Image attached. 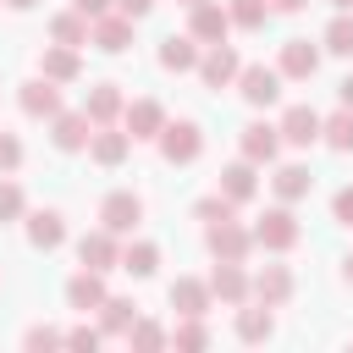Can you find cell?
Here are the masks:
<instances>
[{"mask_svg": "<svg viewBox=\"0 0 353 353\" xmlns=\"http://www.w3.org/2000/svg\"><path fill=\"white\" fill-rule=\"evenodd\" d=\"M276 72L292 77V83H309V77L320 72V44H309V39H287L281 55H276Z\"/></svg>", "mask_w": 353, "mask_h": 353, "instance_id": "obj_14", "label": "cell"}, {"mask_svg": "<svg viewBox=\"0 0 353 353\" xmlns=\"http://www.w3.org/2000/svg\"><path fill=\"white\" fill-rule=\"evenodd\" d=\"M39 77H50V83H77V77H83L77 50H72V44H44V55H39Z\"/></svg>", "mask_w": 353, "mask_h": 353, "instance_id": "obj_25", "label": "cell"}, {"mask_svg": "<svg viewBox=\"0 0 353 353\" xmlns=\"http://www.w3.org/2000/svg\"><path fill=\"white\" fill-rule=\"evenodd\" d=\"M88 44H94V50H105V55H121V50L132 44V17H121V11L94 17V22H88Z\"/></svg>", "mask_w": 353, "mask_h": 353, "instance_id": "obj_13", "label": "cell"}, {"mask_svg": "<svg viewBox=\"0 0 353 353\" xmlns=\"http://www.w3.org/2000/svg\"><path fill=\"white\" fill-rule=\"evenodd\" d=\"M105 303V270H88V265H77V276L66 281V309H77V314H94Z\"/></svg>", "mask_w": 353, "mask_h": 353, "instance_id": "obj_18", "label": "cell"}, {"mask_svg": "<svg viewBox=\"0 0 353 353\" xmlns=\"http://www.w3.org/2000/svg\"><path fill=\"white\" fill-rule=\"evenodd\" d=\"M50 44L83 50V44H88V17H83V11H55V17H50Z\"/></svg>", "mask_w": 353, "mask_h": 353, "instance_id": "obj_31", "label": "cell"}, {"mask_svg": "<svg viewBox=\"0 0 353 353\" xmlns=\"http://www.w3.org/2000/svg\"><path fill=\"white\" fill-rule=\"evenodd\" d=\"M248 232H254V248H265V254H292V248H298V237H303V226H298L292 204H270Z\"/></svg>", "mask_w": 353, "mask_h": 353, "instance_id": "obj_1", "label": "cell"}, {"mask_svg": "<svg viewBox=\"0 0 353 353\" xmlns=\"http://www.w3.org/2000/svg\"><path fill=\"white\" fill-rule=\"evenodd\" d=\"M188 33H193L199 44H226V33H232L226 6H221V0H199V6H188Z\"/></svg>", "mask_w": 353, "mask_h": 353, "instance_id": "obj_8", "label": "cell"}, {"mask_svg": "<svg viewBox=\"0 0 353 353\" xmlns=\"http://www.w3.org/2000/svg\"><path fill=\"white\" fill-rule=\"evenodd\" d=\"M176 6H199V0H176Z\"/></svg>", "mask_w": 353, "mask_h": 353, "instance_id": "obj_49", "label": "cell"}, {"mask_svg": "<svg viewBox=\"0 0 353 353\" xmlns=\"http://www.w3.org/2000/svg\"><path fill=\"white\" fill-rule=\"evenodd\" d=\"M99 226H105V232H116V237H132V232L143 226V199H138L132 188L105 193V199H99Z\"/></svg>", "mask_w": 353, "mask_h": 353, "instance_id": "obj_3", "label": "cell"}, {"mask_svg": "<svg viewBox=\"0 0 353 353\" xmlns=\"http://www.w3.org/2000/svg\"><path fill=\"white\" fill-rule=\"evenodd\" d=\"M204 281H210V298H215V303H226V309L248 303V270H243L237 259H215V270H210Z\"/></svg>", "mask_w": 353, "mask_h": 353, "instance_id": "obj_9", "label": "cell"}, {"mask_svg": "<svg viewBox=\"0 0 353 353\" xmlns=\"http://www.w3.org/2000/svg\"><path fill=\"white\" fill-rule=\"evenodd\" d=\"M270 336H276V309L259 298L237 303V342H270Z\"/></svg>", "mask_w": 353, "mask_h": 353, "instance_id": "obj_21", "label": "cell"}, {"mask_svg": "<svg viewBox=\"0 0 353 353\" xmlns=\"http://www.w3.org/2000/svg\"><path fill=\"white\" fill-rule=\"evenodd\" d=\"M276 132H281V143L309 149V143H320V110L314 105H287L281 121H276Z\"/></svg>", "mask_w": 353, "mask_h": 353, "instance_id": "obj_10", "label": "cell"}, {"mask_svg": "<svg viewBox=\"0 0 353 353\" xmlns=\"http://www.w3.org/2000/svg\"><path fill=\"white\" fill-rule=\"evenodd\" d=\"M17 105H22V116L50 121V116L61 110V83H50V77H28V83L17 88Z\"/></svg>", "mask_w": 353, "mask_h": 353, "instance_id": "obj_15", "label": "cell"}, {"mask_svg": "<svg viewBox=\"0 0 353 353\" xmlns=\"http://www.w3.org/2000/svg\"><path fill=\"white\" fill-rule=\"evenodd\" d=\"M320 143L336 149V154H353V110L336 105L331 116H320Z\"/></svg>", "mask_w": 353, "mask_h": 353, "instance_id": "obj_29", "label": "cell"}, {"mask_svg": "<svg viewBox=\"0 0 353 353\" xmlns=\"http://www.w3.org/2000/svg\"><path fill=\"white\" fill-rule=\"evenodd\" d=\"M6 6H11V11H33L39 0H6Z\"/></svg>", "mask_w": 353, "mask_h": 353, "instance_id": "obj_46", "label": "cell"}, {"mask_svg": "<svg viewBox=\"0 0 353 353\" xmlns=\"http://www.w3.org/2000/svg\"><path fill=\"white\" fill-rule=\"evenodd\" d=\"M226 17H232V28L259 33V28L270 22V0H226Z\"/></svg>", "mask_w": 353, "mask_h": 353, "instance_id": "obj_32", "label": "cell"}, {"mask_svg": "<svg viewBox=\"0 0 353 353\" xmlns=\"http://www.w3.org/2000/svg\"><path fill=\"white\" fill-rule=\"evenodd\" d=\"M99 342H105V331H99V325H72V331H66V347H88V353H94Z\"/></svg>", "mask_w": 353, "mask_h": 353, "instance_id": "obj_40", "label": "cell"}, {"mask_svg": "<svg viewBox=\"0 0 353 353\" xmlns=\"http://www.w3.org/2000/svg\"><path fill=\"white\" fill-rule=\"evenodd\" d=\"M254 110H265V105H276L281 99V72L276 66H265V61H243V72H237V83H232Z\"/></svg>", "mask_w": 353, "mask_h": 353, "instance_id": "obj_4", "label": "cell"}, {"mask_svg": "<svg viewBox=\"0 0 353 353\" xmlns=\"http://www.w3.org/2000/svg\"><path fill=\"white\" fill-rule=\"evenodd\" d=\"M320 50H331V55H353V11H336V17L325 22Z\"/></svg>", "mask_w": 353, "mask_h": 353, "instance_id": "obj_34", "label": "cell"}, {"mask_svg": "<svg viewBox=\"0 0 353 353\" xmlns=\"http://www.w3.org/2000/svg\"><path fill=\"white\" fill-rule=\"evenodd\" d=\"M165 298H171V309H176V314H210V309H215L210 281H199V276H176V281L165 287Z\"/></svg>", "mask_w": 353, "mask_h": 353, "instance_id": "obj_20", "label": "cell"}, {"mask_svg": "<svg viewBox=\"0 0 353 353\" xmlns=\"http://www.w3.org/2000/svg\"><path fill=\"white\" fill-rule=\"evenodd\" d=\"M303 6H309V0H270V11H287V17H292V11H303Z\"/></svg>", "mask_w": 353, "mask_h": 353, "instance_id": "obj_45", "label": "cell"}, {"mask_svg": "<svg viewBox=\"0 0 353 353\" xmlns=\"http://www.w3.org/2000/svg\"><path fill=\"white\" fill-rule=\"evenodd\" d=\"M237 149H243V160L270 165V160L281 154V132H276V121H248V127L237 132Z\"/></svg>", "mask_w": 353, "mask_h": 353, "instance_id": "obj_16", "label": "cell"}, {"mask_svg": "<svg viewBox=\"0 0 353 353\" xmlns=\"http://www.w3.org/2000/svg\"><path fill=\"white\" fill-rule=\"evenodd\" d=\"M193 72L204 77V88H232V83H237V72H243V55H237L232 44H204Z\"/></svg>", "mask_w": 353, "mask_h": 353, "instance_id": "obj_5", "label": "cell"}, {"mask_svg": "<svg viewBox=\"0 0 353 353\" xmlns=\"http://www.w3.org/2000/svg\"><path fill=\"white\" fill-rule=\"evenodd\" d=\"M121 270L127 276H154L160 270V243H149V237H127V248H121Z\"/></svg>", "mask_w": 353, "mask_h": 353, "instance_id": "obj_27", "label": "cell"}, {"mask_svg": "<svg viewBox=\"0 0 353 353\" xmlns=\"http://www.w3.org/2000/svg\"><path fill=\"white\" fill-rule=\"evenodd\" d=\"M221 193H226L232 204H248V199L259 193V165H254V160H232V165L221 171Z\"/></svg>", "mask_w": 353, "mask_h": 353, "instance_id": "obj_26", "label": "cell"}, {"mask_svg": "<svg viewBox=\"0 0 353 353\" xmlns=\"http://www.w3.org/2000/svg\"><path fill=\"white\" fill-rule=\"evenodd\" d=\"M331 6H336V11H353V0H331Z\"/></svg>", "mask_w": 353, "mask_h": 353, "instance_id": "obj_48", "label": "cell"}, {"mask_svg": "<svg viewBox=\"0 0 353 353\" xmlns=\"http://www.w3.org/2000/svg\"><path fill=\"white\" fill-rule=\"evenodd\" d=\"M342 281H347V287H353V254H347V259H342Z\"/></svg>", "mask_w": 353, "mask_h": 353, "instance_id": "obj_47", "label": "cell"}, {"mask_svg": "<svg viewBox=\"0 0 353 353\" xmlns=\"http://www.w3.org/2000/svg\"><path fill=\"white\" fill-rule=\"evenodd\" d=\"M232 210H237V204H232V199H226V193L215 188V193H204V199L193 204V221H204V226H215V221H232Z\"/></svg>", "mask_w": 353, "mask_h": 353, "instance_id": "obj_35", "label": "cell"}, {"mask_svg": "<svg viewBox=\"0 0 353 353\" xmlns=\"http://www.w3.org/2000/svg\"><path fill=\"white\" fill-rule=\"evenodd\" d=\"M22 221H28V243H33L39 254H50V248L66 243V221H61V210H28Z\"/></svg>", "mask_w": 353, "mask_h": 353, "instance_id": "obj_23", "label": "cell"}, {"mask_svg": "<svg viewBox=\"0 0 353 353\" xmlns=\"http://www.w3.org/2000/svg\"><path fill=\"white\" fill-rule=\"evenodd\" d=\"M121 127L132 132V143H138V138H160L165 105H160V99H132V105H121Z\"/></svg>", "mask_w": 353, "mask_h": 353, "instance_id": "obj_19", "label": "cell"}, {"mask_svg": "<svg viewBox=\"0 0 353 353\" xmlns=\"http://www.w3.org/2000/svg\"><path fill=\"white\" fill-rule=\"evenodd\" d=\"M116 11L138 22V17H149V11H154V0H116Z\"/></svg>", "mask_w": 353, "mask_h": 353, "instance_id": "obj_43", "label": "cell"}, {"mask_svg": "<svg viewBox=\"0 0 353 353\" xmlns=\"http://www.w3.org/2000/svg\"><path fill=\"white\" fill-rule=\"evenodd\" d=\"M336 99H342V105H347V110H353V72H347V77H342V83H336Z\"/></svg>", "mask_w": 353, "mask_h": 353, "instance_id": "obj_44", "label": "cell"}, {"mask_svg": "<svg viewBox=\"0 0 353 353\" xmlns=\"http://www.w3.org/2000/svg\"><path fill=\"white\" fill-rule=\"evenodd\" d=\"M94 314H99V331H105V336H127V325L138 320V303H132V298H116V292H105V303H99Z\"/></svg>", "mask_w": 353, "mask_h": 353, "instance_id": "obj_28", "label": "cell"}, {"mask_svg": "<svg viewBox=\"0 0 353 353\" xmlns=\"http://www.w3.org/2000/svg\"><path fill=\"white\" fill-rule=\"evenodd\" d=\"M72 11H83V17L94 22V17H105V11H116V0H72Z\"/></svg>", "mask_w": 353, "mask_h": 353, "instance_id": "obj_42", "label": "cell"}, {"mask_svg": "<svg viewBox=\"0 0 353 353\" xmlns=\"http://www.w3.org/2000/svg\"><path fill=\"white\" fill-rule=\"evenodd\" d=\"M199 50L204 44L193 33H171V39H160V55L154 61H160V72H193L199 66Z\"/></svg>", "mask_w": 353, "mask_h": 353, "instance_id": "obj_24", "label": "cell"}, {"mask_svg": "<svg viewBox=\"0 0 353 353\" xmlns=\"http://www.w3.org/2000/svg\"><path fill=\"white\" fill-rule=\"evenodd\" d=\"M121 342H127V347H165V342H171V331H165V325H154V320H132Z\"/></svg>", "mask_w": 353, "mask_h": 353, "instance_id": "obj_36", "label": "cell"}, {"mask_svg": "<svg viewBox=\"0 0 353 353\" xmlns=\"http://www.w3.org/2000/svg\"><path fill=\"white\" fill-rule=\"evenodd\" d=\"M22 215H28V193H22V182L0 176V226H6V221H22Z\"/></svg>", "mask_w": 353, "mask_h": 353, "instance_id": "obj_37", "label": "cell"}, {"mask_svg": "<svg viewBox=\"0 0 353 353\" xmlns=\"http://www.w3.org/2000/svg\"><path fill=\"white\" fill-rule=\"evenodd\" d=\"M17 165H22V138H17V132H6V127H0V176H11V171H17Z\"/></svg>", "mask_w": 353, "mask_h": 353, "instance_id": "obj_39", "label": "cell"}, {"mask_svg": "<svg viewBox=\"0 0 353 353\" xmlns=\"http://www.w3.org/2000/svg\"><path fill=\"white\" fill-rule=\"evenodd\" d=\"M292 270L287 265H259L254 276H248V298H259V303H270V309H281L287 298H292Z\"/></svg>", "mask_w": 353, "mask_h": 353, "instance_id": "obj_12", "label": "cell"}, {"mask_svg": "<svg viewBox=\"0 0 353 353\" xmlns=\"http://www.w3.org/2000/svg\"><path fill=\"white\" fill-rule=\"evenodd\" d=\"M171 342H176V347H188V353L210 347V325H204V314H176V325H171Z\"/></svg>", "mask_w": 353, "mask_h": 353, "instance_id": "obj_33", "label": "cell"}, {"mask_svg": "<svg viewBox=\"0 0 353 353\" xmlns=\"http://www.w3.org/2000/svg\"><path fill=\"white\" fill-rule=\"evenodd\" d=\"M22 347H66V331H55V325H28V331H22Z\"/></svg>", "mask_w": 353, "mask_h": 353, "instance_id": "obj_38", "label": "cell"}, {"mask_svg": "<svg viewBox=\"0 0 353 353\" xmlns=\"http://www.w3.org/2000/svg\"><path fill=\"white\" fill-rule=\"evenodd\" d=\"M77 259L88 265V270H121V237L116 232H83L77 237Z\"/></svg>", "mask_w": 353, "mask_h": 353, "instance_id": "obj_11", "label": "cell"}, {"mask_svg": "<svg viewBox=\"0 0 353 353\" xmlns=\"http://www.w3.org/2000/svg\"><path fill=\"white\" fill-rule=\"evenodd\" d=\"M88 138H94L88 110H55V116H50V143H55L61 154H83Z\"/></svg>", "mask_w": 353, "mask_h": 353, "instance_id": "obj_6", "label": "cell"}, {"mask_svg": "<svg viewBox=\"0 0 353 353\" xmlns=\"http://www.w3.org/2000/svg\"><path fill=\"white\" fill-rule=\"evenodd\" d=\"M127 154H132V132L127 127H116V121L110 127H94V138H88V160L94 165H121Z\"/></svg>", "mask_w": 353, "mask_h": 353, "instance_id": "obj_17", "label": "cell"}, {"mask_svg": "<svg viewBox=\"0 0 353 353\" xmlns=\"http://www.w3.org/2000/svg\"><path fill=\"white\" fill-rule=\"evenodd\" d=\"M121 105H127L121 83H94V88H88V99H83V110H88V121H94V127L121 121Z\"/></svg>", "mask_w": 353, "mask_h": 353, "instance_id": "obj_22", "label": "cell"}, {"mask_svg": "<svg viewBox=\"0 0 353 353\" xmlns=\"http://www.w3.org/2000/svg\"><path fill=\"white\" fill-rule=\"evenodd\" d=\"M204 243H210L215 259H237V265L254 254V232H248L243 221H215V226H204Z\"/></svg>", "mask_w": 353, "mask_h": 353, "instance_id": "obj_7", "label": "cell"}, {"mask_svg": "<svg viewBox=\"0 0 353 353\" xmlns=\"http://www.w3.org/2000/svg\"><path fill=\"white\" fill-rule=\"evenodd\" d=\"M154 143H160V160H165V165H193V160L204 154V132H199V121H188V116H182V121L165 116V127H160Z\"/></svg>", "mask_w": 353, "mask_h": 353, "instance_id": "obj_2", "label": "cell"}, {"mask_svg": "<svg viewBox=\"0 0 353 353\" xmlns=\"http://www.w3.org/2000/svg\"><path fill=\"white\" fill-rule=\"evenodd\" d=\"M331 215H336V226L353 232V188H336V193H331Z\"/></svg>", "mask_w": 353, "mask_h": 353, "instance_id": "obj_41", "label": "cell"}, {"mask_svg": "<svg viewBox=\"0 0 353 353\" xmlns=\"http://www.w3.org/2000/svg\"><path fill=\"white\" fill-rule=\"evenodd\" d=\"M270 188H276V199H281V204H298V199H309L314 176H309V165H276Z\"/></svg>", "mask_w": 353, "mask_h": 353, "instance_id": "obj_30", "label": "cell"}]
</instances>
